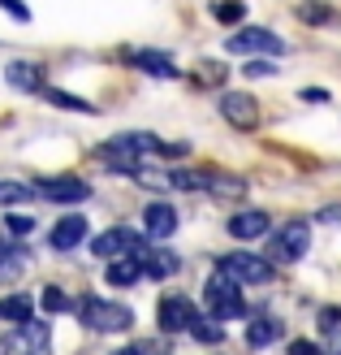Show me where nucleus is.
<instances>
[{
	"instance_id": "f257e3e1",
	"label": "nucleus",
	"mask_w": 341,
	"mask_h": 355,
	"mask_svg": "<svg viewBox=\"0 0 341 355\" xmlns=\"http://www.w3.org/2000/svg\"><path fill=\"white\" fill-rule=\"evenodd\" d=\"M208 316H216V321H242L246 316V299H242V282H233L225 273L216 277H208Z\"/></svg>"
},
{
	"instance_id": "f03ea898",
	"label": "nucleus",
	"mask_w": 341,
	"mask_h": 355,
	"mask_svg": "<svg viewBox=\"0 0 341 355\" xmlns=\"http://www.w3.org/2000/svg\"><path fill=\"white\" fill-rule=\"evenodd\" d=\"M307 247H311V225L307 221H285V225H277V234L268 239V256L277 264H294V260L307 256Z\"/></svg>"
},
{
	"instance_id": "7ed1b4c3",
	"label": "nucleus",
	"mask_w": 341,
	"mask_h": 355,
	"mask_svg": "<svg viewBox=\"0 0 341 355\" xmlns=\"http://www.w3.org/2000/svg\"><path fill=\"white\" fill-rule=\"evenodd\" d=\"M78 312H82V325L104 329V334H121V329H130V321H134V312L125 304H104V299H82Z\"/></svg>"
},
{
	"instance_id": "20e7f679",
	"label": "nucleus",
	"mask_w": 341,
	"mask_h": 355,
	"mask_svg": "<svg viewBox=\"0 0 341 355\" xmlns=\"http://www.w3.org/2000/svg\"><path fill=\"white\" fill-rule=\"evenodd\" d=\"M221 273L242 282V286H268V282H273V260H259L250 252H233V256L221 260Z\"/></svg>"
},
{
	"instance_id": "39448f33",
	"label": "nucleus",
	"mask_w": 341,
	"mask_h": 355,
	"mask_svg": "<svg viewBox=\"0 0 341 355\" xmlns=\"http://www.w3.org/2000/svg\"><path fill=\"white\" fill-rule=\"evenodd\" d=\"M48 347H52L48 325L44 321H26L0 343V355H48Z\"/></svg>"
},
{
	"instance_id": "423d86ee",
	"label": "nucleus",
	"mask_w": 341,
	"mask_h": 355,
	"mask_svg": "<svg viewBox=\"0 0 341 355\" xmlns=\"http://www.w3.org/2000/svg\"><path fill=\"white\" fill-rule=\"evenodd\" d=\"M229 52H238V57H255V52H268V57H281L285 44L277 40L273 31H264V26H242V31H233L229 40H225Z\"/></svg>"
},
{
	"instance_id": "0eeeda50",
	"label": "nucleus",
	"mask_w": 341,
	"mask_h": 355,
	"mask_svg": "<svg viewBox=\"0 0 341 355\" xmlns=\"http://www.w3.org/2000/svg\"><path fill=\"white\" fill-rule=\"evenodd\" d=\"M35 200H57V204H78L91 195V187L78 182V178H44V182H35Z\"/></svg>"
},
{
	"instance_id": "6e6552de",
	"label": "nucleus",
	"mask_w": 341,
	"mask_h": 355,
	"mask_svg": "<svg viewBox=\"0 0 341 355\" xmlns=\"http://www.w3.org/2000/svg\"><path fill=\"white\" fill-rule=\"evenodd\" d=\"M138 243H142V239L134 234L130 225H113V230H104V234L91 243V252H95L100 260H117V256H130Z\"/></svg>"
},
{
	"instance_id": "1a4fd4ad",
	"label": "nucleus",
	"mask_w": 341,
	"mask_h": 355,
	"mask_svg": "<svg viewBox=\"0 0 341 355\" xmlns=\"http://www.w3.org/2000/svg\"><path fill=\"white\" fill-rule=\"evenodd\" d=\"M134 256H138V264H142V277H151V282H160V277H173V273H177V256L169 252V247L138 243V247H134Z\"/></svg>"
},
{
	"instance_id": "9d476101",
	"label": "nucleus",
	"mask_w": 341,
	"mask_h": 355,
	"mask_svg": "<svg viewBox=\"0 0 341 355\" xmlns=\"http://www.w3.org/2000/svg\"><path fill=\"white\" fill-rule=\"evenodd\" d=\"M221 113H225L229 126H242V130L259 126V109H255V100L242 96V92H225V96H221Z\"/></svg>"
},
{
	"instance_id": "9b49d317",
	"label": "nucleus",
	"mask_w": 341,
	"mask_h": 355,
	"mask_svg": "<svg viewBox=\"0 0 341 355\" xmlns=\"http://www.w3.org/2000/svg\"><path fill=\"white\" fill-rule=\"evenodd\" d=\"M194 325V308H190V299L182 295H169V299H160V329L165 334H182Z\"/></svg>"
},
{
	"instance_id": "f8f14e48",
	"label": "nucleus",
	"mask_w": 341,
	"mask_h": 355,
	"mask_svg": "<svg viewBox=\"0 0 341 355\" xmlns=\"http://www.w3.org/2000/svg\"><path fill=\"white\" fill-rule=\"evenodd\" d=\"M82 239H86V217H82V212L61 217L57 225H52V234H48V243L57 247V252H69V247H78Z\"/></svg>"
},
{
	"instance_id": "ddd939ff",
	"label": "nucleus",
	"mask_w": 341,
	"mask_h": 355,
	"mask_svg": "<svg viewBox=\"0 0 341 355\" xmlns=\"http://www.w3.org/2000/svg\"><path fill=\"white\" fill-rule=\"evenodd\" d=\"M229 234H233V239H242V243L268 234V212H255V208L233 212V217H229Z\"/></svg>"
},
{
	"instance_id": "4468645a",
	"label": "nucleus",
	"mask_w": 341,
	"mask_h": 355,
	"mask_svg": "<svg viewBox=\"0 0 341 355\" xmlns=\"http://www.w3.org/2000/svg\"><path fill=\"white\" fill-rule=\"evenodd\" d=\"M142 225H147L151 239H169L173 230H177V212H173V204H151L147 212H142Z\"/></svg>"
},
{
	"instance_id": "2eb2a0df",
	"label": "nucleus",
	"mask_w": 341,
	"mask_h": 355,
	"mask_svg": "<svg viewBox=\"0 0 341 355\" xmlns=\"http://www.w3.org/2000/svg\"><path fill=\"white\" fill-rule=\"evenodd\" d=\"M130 61L151 78H177V65H173V57H165V52H134Z\"/></svg>"
},
{
	"instance_id": "dca6fc26",
	"label": "nucleus",
	"mask_w": 341,
	"mask_h": 355,
	"mask_svg": "<svg viewBox=\"0 0 341 355\" xmlns=\"http://www.w3.org/2000/svg\"><path fill=\"white\" fill-rule=\"evenodd\" d=\"M281 338V321L277 316H255V321L246 325V343L250 347H273Z\"/></svg>"
},
{
	"instance_id": "f3484780",
	"label": "nucleus",
	"mask_w": 341,
	"mask_h": 355,
	"mask_svg": "<svg viewBox=\"0 0 341 355\" xmlns=\"http://www.w3.org/2000/svg\"><path fill=\"white\" fill-rule=\"evenodd\" d=\"M138 277H142V264H138V256H134V252H130V256L109 260V282H113V286H134Z\"/></svg>"
},
{
	"instance_id": "a211bd4d",
	"label": "nucleus",
	"mask_w": 341,
	"mask_h": 355,
	"mask_svg": "<svg viewBox=\"0 0 341 355\" xmlns=\"http://www.w3.org/2000/svg\"><path fill=\"white\" fill-rule=\"evenodd\" d=\"M30 316H35V299H30V295H9V299H0V321L26 325Z\"/></svg>"
},
{
	"instance_id": "6ab92c4d",
	"label": "nucleus",
	"mask_w": 341,
	"mask_h": 355,
	"mask_svg": "<svg viewBox=\"0 0 341 355\" xmlns=\"http://www.w3.org/2000/svg\"><path fill=\"white\" fill-rule=\"evenodd\" d=\"M9 83L17 87V92H39V87H44L39 69H35V65H22V61H17V65H9Z\"/></svg>"
},
{
	"instance_id": "aec40b11",
	"label": "nucleus",
	"mask_w": 341,
	"mask_h": 355,
	"mask_svg": "<svg viewBox=\"0 0 341 355\" xmlns=\"http://www.w3.org/2000/svg\"><path fill=\"white\" fill-rule=\"evenodd\" d=\"M190 334H194L199 343H221V338H225V321H216V316H212V321H203V316H194Z\"/></svg>"
},
{
	"instance_id": "412c9836",
	"label": "nucleus",
	"mask_w": 341,
	"mask_h": 355,
	"mask_svg": "<svg viewBox=\"0 0 341 355\" xmlns=\"http://www.w3.org/2000/svg\"><path fill=\"white\" fill-rule=\"evenodd\" d=\"M208 191H216V195H242L246 182H242V178H233V173H208Z\"/></svg>"
},
{
	"instance_id": "4be33fe9",
	"label": "nucleus",
	"mask_w": 341,
	"mask_h": 355,
	"mask_svg": "<svg viewBox=\"0 0 341 355\" xmlns=\"http://www.w3.org/2000/svg\"><path fill=\"white\" fill-rule=\"evenodd\" d=\"M52 104H61V109H69V113H95L91 109V104H86V100H78V96H69V92H57V87H48V92H44Z\"/></svg>"
},
{
	"instance_id": "5701e85b",
	"label": "nucleus",
	"mask_w": 341,
	"mask_h": 355,
	"mask_svg": "<svg viewBox=\"0 0 341 355\" xmlns=\"http://www.w3.org/2000/svg\"><path fill=\"white\" fill-rule=\"evenodd\" d=\"M39 308H44V312H65V308H69V295H65L61 286H44Z\"/></svg>"
},
{
	"instance_id": "b1692460",
	"label": "nucleus",
	"mask_w": 341,
	"mask_h": 355,
	"mask_svg": "<svg viewBox=\"0 0 341 355\" xmlns=\"http://www.w3.org/2000/svg\"><path fill=\"white\" fill-rule=\"evenodd\" d=\"M242 13H246L242 0H221V5H216V22L233 26V22H242Z\"/></svg>"
},
{
	"instance_id": "393cba45",
	"label": "nucleus",
	"mask_w": 341,
	"mask_h": 355,
	"mask_svg": "<svg viewBox=\"0 0 341 355\" xmlns=\"http://www.w3.org/2000/svg\"><path fill=\"white\" fill-rule=\"evenodd\" d=\"M17 200H35V191L22 182H0V204H17Z\"/></svg>"
},
{
	"instance_id": "a878e982",
	"label": "nucleus",
	"mask_w": 341,
	"mask_h": 355,
	"mask_svg": "<svg viewBox=\"0 0 341 355\" xmlns=\"http://www.w3.org/2000/svg\"><path fill=\"white\" fill-rule=\"evenodd\" d=\"M298 17H302V22H311V26H329L333 22V9H324V5H302Z\"/></svg>"
},
{
	"instance_id": "bb28decb",
	"label": "nucleus",
	"mask_w": 341,
	"mask_h": 355,
	"mask_svg": "<svg viewBox=\"0 0 341 355\" xmlns=\"http://www.w3.org/2000/svg\"><path fill=\"white\" fill-rule=\"evenodd\" d=\"M5 225H9V234H30V230H35V217H22V212H9V217H5Z\"/></svg>"
},
{
	"instance_id": "cd10ccee",
	"label": "nucleus",
	"mask_w": 341,
	"mask_h": 355,
	"mask_svg": "<svg viewBox=\"0 0 341 355\" xmlns=\"http://www.w3.org/2000/svg\"><path fill=\"white\" fill-rule=\"evenodd\" d=\"M0 9H5L9 17H17V22H30V9L22 5V0H0Z\"/></svg>"
},
{
	"instance_id": "c85d7f7f",
	"label": "nucleus",
	"mask_w": 341,
	"mask_h": 355,
	"mask_svg": "<svg viewBox=\"0 0 341 355\" xmlns=\"http://www.w3.org/2000/svg\"><path fill=\"white\" fill-rule=\"evenodd\" d=\"M290 355H324L315 343H307V338H298V343H290Z\"/></svg>"
},
{
	"instance_id": "c756f323",
	"label": "nucleus",
	"mask_w": 341,
	"mask_h": 355,
	"mask_svg": "<svg viewBox=\"0 0 341 355\" xmlns=\"http://www.w3.org/2000/svg\"><path fill=\"white\" fill-rule=\"evenodd\" d=\"M246 74H250V78H268V74H277V69L268 65V61H250V65H246Z\"/></svg>"
},
{
	"instance_id": "7c9ffc66",
	"label": "nucleus",
	"mask_w": 341,
	"mask_h": 355,
	"mask_svg": "<svg viewBox=\"0 0 341 355\" xmlns=\"http://www.w3.org/2000/svg\"><path fill=\"white\" fill-rule=\"evenodd\" d=\"M320 221H324V225H341V204H329L324 212H320Z\"/></svg>"
},
{
	"instance_id": "2f4dec72",
	"label": "nucleus",
	"mask_w": 341,
	"mask_h": 355,
	"mask_svg": "<svg viewBox=\"0 0 341 355\" xmlns=\"http://www.w3.org/2000/svg\"><path fill=\"white\" fill-rule=\"evenodd\" d=\"M302 100H307V104H324V100H329V92H315V87H302Z\"/></svg>"
},
{
	"instance_id": "473e14b6",
	"label": "nucleus",
	"mask_w": 341,
	"mask_h": 355,
	"mask_svg": "<svg viewBox=\"0 0 341 355\" xmlns=\"http://www.w3.org/2000/svg\"><path fill=\"white\" fill-rule=\"evenodd\" d=\"M337 316H341L337 308H324V316H320V325H324V329H337Z\"/></svg>"
},
{
	"instance_id": "72a5a7b5",
	"label": "nucleus",
	"mask_w": 341,
	"mask_h": 355,
	"mask_svg": "<svg viewBox=\"0 0 341 355\" xmlns=\"http://www.w3.org/2000/svg\"><path fill=\"white\" fill-rule=\"evenodd\" d=\"M117 355H151V347H125V351H117Z\"/></svg>"
}]
</instances>
